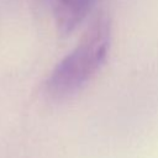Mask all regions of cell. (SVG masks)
<instances>
[{
    "label": "cell",
    "instance_id": "6da1fadb",
    "mask_svg": "<svg viewBox=\"0 0 158 158\" xmlns=\"http://www.w3.org/2000/svg\"><path fill=\"white\" fill-rule=\"evenodd\" d=\"M112 41L111 20L99 12L77 46L53 68L46 80V94L54 101L78 95L105 64Z\"/></svg>",
    "mask_w": 158,
    "mask_h": 158
},
{
    "label": "cell",
    "instance_id": "7a4b0ae2",
    "mask_svg": "<svg viewBox=\"0 0 158 158\" xmlns=\"http://www.w3.org/2000/svg\"><path fill=\"white\" fill-rule=\"evenodd\" d=\"M100 0H57L54 19L62 36L73 33L93 12Z\"/></svg>",
    "mask_w": 158,
    "mask_h": 158
}]
</instances>
